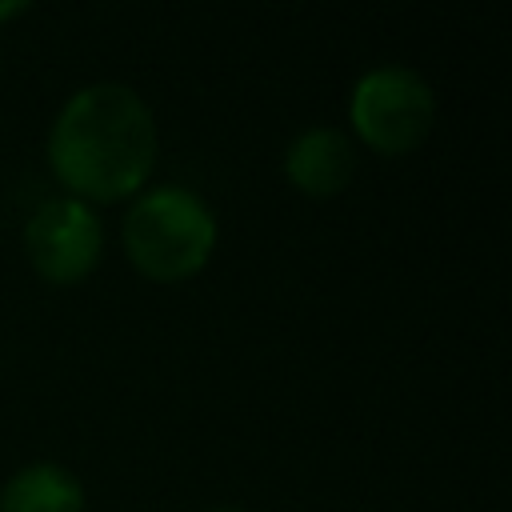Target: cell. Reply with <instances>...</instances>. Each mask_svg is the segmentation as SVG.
Instances as JSON below:
<instances>
[{"instance_id":"1","label":"cell","mask_w":512,"mask_h":512,"mask_svg":"<svg viewBox=\"0 0 512 512\" xmlns=\"http://www.w3.org/2000/svg\"><path fill=\"white\" fill-rule=\"evenodd\" d=\"M48 168L68 196L96 204L128 200L148 188L160 132L148 100L124 80L80 84L48 128Z\"/></svg>"},{"instance_id":"2","label":"cell","mask_w":512,"mask_h":512,"mask_svg":"<svg viewBox=\"0 0 512 512\" xmlns=\"http://www.w3.org/2000/svg\"><path fill=\"white\" fill-rule=\"evenodd\" d=\"M216 212L184 184H148L128 200L120 240L132 268L160 284L196 276L216 252Z\"/></svg>"},{"instance_id":"3","label":"cell","mask_w":512,"mask_h":512,"mask_svg":"<svg viewBox=\"0 0 512 512\" xmlns=\"http://www.w3.org/2000/svg\"><path fill=\"white\" fill-rule=\"evenodd\" d=\"M348 124L360 144L380 156H404L420 148L436 124V92L432 84L400 60H384L364 68L348 92Z\"/></svg>"},{"instance_id":"4","label":"cell","mask_w":512,"mask_h":512,"mask_svg":"<svg viewBox=\"0 0 512 512\" xmlns=\"http://www.w3.org/2000/svg\"><path fill=\"white\" fill-rule=\"evenodd\" d=\"M20 244L48 284H80L104 256V220L88 200L48 196L24 220Z\"/></svg>"},{"instance_id":"5","label":"cell","mask_w":512,"mask_h":512,"mask_svg":"<svg viewBox=\"0 0 512 512\" xmlns=\"http://www.w3.org/2000/svg\"><path fill=\"white\" fill-rule=\"evenodd\" d=\"M284 176L300 196L332 200L356 176V140L336 124H308L284 148Z\"/></svg>"},{"instance_id":"6","label":"cell","mask_w":512,"mask_h":512,"mask_svg":"<svg viewBox=\"0 0 512 512\" xmlns=\"http://www.w3.org/2000/svg\"><path fill=\"white\" fill-rule=\"evenodd\" d=\"M0 512H88V492L68 464L28 460L0 484Z\"/></svg>"},{"instance_id":"7","label":"cell","mask_w":512,"mask_h":512,"mask_svg":"<svg viewBox=\"0 0 512 512\" xmlns=\"http://www.w3.org/2000/svg\"><path fill=\"white\" fill-rule=\"evenodd\" d=\"M28 8H32L28 0H0V24H4V20H12V16H24Z\"/></svg>"},{"instance_id":"8","label":"cell","mask_w":512,"mask_h":512,"mask_svg":"<svg viewBox=\"0 0 512 512\" xmlns=\"http://www.w3.org/2000/svg\"><path fill=\"white\" fill-rule=\"evenodd\" d=\"M204 512H248V508H240V504H208Z\"/></svg>"}]
</instances>
